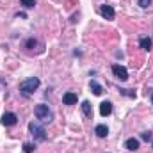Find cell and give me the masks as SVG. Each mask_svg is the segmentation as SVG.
Listing matches in <instances>:
<instances>
[{
    "instance_id": "1",
    "label": "cell",
    "mask_w": 153,
    "mask_h": 153,
    "mask_svg": "<svg viewBox=\"0 0 153 153\" xmlns=\"http://www.w3.org/2000/svg\"><path fill=\"white\" fill-rule=\"evenodd\" d=\"M38 87H39V78L38 76H30V78H27V80H23L20 84V93L23 96H30Z\"/></svg>"
},
{
    "instance_id": "2",
    "label": "cell",
    "mask_w": 153,
    "mask_h": 153,
    "mask_svg": "<svg viewBox=\"0 0 153 153\" xmlns=\"http://www.w3.org/2000/svg\"><path fill=\"white\" fill-rule=\"evenodd\" d=\"M34 114L38 117L39 121H43V123H50L52 119H53V112L50 111V107L48 105H45V103H39L34 107Z\"/></svg>"
},
{
    "instance_id": "3",
    "label": "cell",
    "mask_w": 153,
    "mask_h": 153,
    "mask_svg": "<svg viewBox=\"0 0 153 153\" xmlns=\"http://www.w3.org/2000/svg\"><path fill=\"white\" fill-rule=\"evenodd\" d=\"M29 130H30V134L34 135L36 141H45L46 139V130H45V126L41 123H38V121H30L29 123Z\"/></svg>"
},
{
    "instance_id": "4",
    "label": "cell",
    "mask_w": 153,
    "mask_h": 153,
    "mask_svg": "<svg viewBox=\"0 0 153 153\" xmlns=\"http://www.w3.org/2000/svg\"><path fill=\"white\" fill-rule=\"evenodd\" d=\"M100 14L105 18V20H114L116 16V11L112 5H109V4H103L102 7H100Z\"/></svg>"
},
{
    "instance_id": "5",
    "label": "cell",
    "mask_w": 153,
    "mask_h": 153,
    "mask_svg": "<svg viewBox=\"0 0 153 153\" xmlns=\"http://www.w3.org/2000/svg\"><path fill=\"white\" fill-rule=\"evenodd\" d=\"M112 73H114L119 80H123V82H125V80H128V71H126V68H125V66L114 64V66H112Z\"/></svg>"
},
{
    "instance_id": "6",
    "label": "cell",
    "mask_w": 153,
    "mask_h": 153,
    "mask_svg": "<svg viewBox=\"0 0 153 153\" xmlns=\"http://www.w3.org/2000/svg\"><path fill=\"white\" fill-rule=\"evenodd\" d=\"M16 121H18V116L14 112H5L2 116V125L4 126H13V125H16Z\"/></svg>"
},
{
    "instance_id": "7",
    "label": "cell",
    "mask_w": 153,
    "mask_h": 153,
    "mask_svg": "<svg viewBox=\"0 0 153 153\" xmlns=\"http://www.w3.org/2000/svg\"><path fill=\"white\" fill-rule=\"evenodd\" d=\"M76 100H78V98H76V94H75V93H71V91L62 94V102H64V105H75Z\"/></svg>"
},
{
    "instance_id": "8",
    "label": "cell",
    "mask_w": 153,
    "mask_h": 153,
    "mask_svg": "<svg viewBox=\"0 0 153 153\" xmlns=\"http://www.w3.org/2000/svg\"><path fill=\"white\" fill-rule=\"evenodd\" d=\"M125 148H126V150H130V152L139 150V139H134V137L126 139V141H125Z\"/></svg>"
},
{
    "instance_id": "9",
    "label": "cell",
    "mask_w": 153,
    "mask_h": 153,
    "mask_svg": "<svg viewBox=\"0 0 153 153\" xmlns=\"http://www.w3.org/2000/svg\"><path fill=\"white\" fill-rule=\"evenodd\" d=\"M94 134H96L98 137H102V139H103V137H107V135H109V128H107L105 125H96V126H94Z\"/></svg>"
},
{
    "instance_id": "10",
    "label": "cell",
    "mask_w": 153,
    "mask_h": 153,
    "mask_svg": "<svg viewBox=\"0 0 153 153\" xmlns=\"http://www.w3.org/2000/svg\"><path fill=\"white\" fill-rule=\"evenodd\" d=\"M112 112V103L111 102H103V103H100V114L102 116H109Z\"/></svg>"
},
{
    "instance_id": "11",
    "label": "cell",
    "mask_w": 153,
    "mask_h": 153,
    "mask_svg": "<svg viewBox=\"0 0 153 153\" xmlns=\"http://www.w3.org/2000/svg\"><path fill=\"white\" fill-rule=\"evenodd\" d=\"M89 87H91V91H93L96 96H100V94L103 93V87H102V85H100L96 80H91V82H89Z\"/></svg>"
},
{
    "instance_id": "12",
    "label": "cell",
    "mask_w": 153,
    "mask_h": 153,
    "mask_svg": "<svg viewBox=\"0 0 153 153\" xmlns=\"http://www.w3.org/2000/svg\"><path fill=\"white\" fill-rule=\"evenodd\" d=\"M139 45H141L143 50H152V39L148 38V36H143V38L139 39Z\"/></svg>"
},
{
    "instance_id": "13",
    "label": "cell",
    "mask_w": 153,
    "mask_h": 153,
    "mask_svg": "<svg viewBox=\"0 0 153 153\" xmlns=\"http://www.w3.org/2000/svg\"><path fill=\"white\" fill-rule=\"evenodd\" d=\"M82 112H84V116H87V117L93 116V109H91V103L89 102H84L82 103Z\"/></svg>"
},
{
    "instance_id": "14",
    "label": "cell",
    "mask_w": 153,
    "mask_h": 153,
    "mask_svg": "<svg viewBox=\"0 0 153 153\" xmlns=\"http://www.w3.org/2000/svg\"><path fill=\"white\" fill-rule=\"evenodd\" d=\"M20 4L25 7V9H32L36 5V0H20Z\"/></svg>"
},
{
    "instance_id": "15",
    "label": "cell",
    "mask_w": 153,
    "mask_h": 153,
    "mask_svg": "<svg viewBox=\"0 0 153 153\" xmlns=\"http://www.w3.org/2000/svg\"><path fill=\"white\" fill-rule=\"evenodd\" d=\"M34 150H36V146H34V144H30V143H25V144H23V152H25V153H32Z\"/></svg>"
},
{
    "instance_id": "16",
    "label": "cell",
    "mask_w": 153,
    "mask_h": 153,
    "mask_svg": "<svg viewBox=\"0 0 153 153\" xmlns=\"http://www.w3.org/2000/svg\"><path fill=\"white\" fill-rule=\"evenodd\" d=\"M36 45H38V41H36V39H29V41L25 43V48H29V50H32V48H34Z\"/></svg>"
},
{
    "instance_id": "17",
    "label": "cell",
    "mask_w": 153,
    "mask_h": 153,
    "mask_svg": "<svg viewBox=\"0 0 153 153\" xmlns=\"http://www.w3.org/2000/svg\"><path fill=\"white\" fill-rule=\"evenodd\" d=\"M123 94H126V96H130V98H135V91H130V89H119Z\"/></svg>"
},
{
    "instance_id": "18",
    "label": "cell",
    "mask_w": 153,
    "mask_h": 153,
    "mask_svg": "<svg viewBox=\"0 0 153 153\" xmlns=\"http://www.w3.org/2000/svg\"><path fill=\"white\" fill-rule=\"evenodd\" d=\"M137 4H139V7H143V9H146L150 4H152V0H137Z\"/></svg>"
},
{
    "instance_id": "19",
    "label": "cell",
    "mask_w": 153,
    "mask_h": 153,
    "mask_svg": "<svg viewBox=\"0 0 153 153\" xmlns=\"http://www.w3.org/2000/svg\"><path fill=\"white\" fill-rule=\"evenodd\" d=\"M141 139L143 141H152V132H143L141 134Z\"/></svg>"
},
{
    "instance_id": "20",
    "label": "cell",
    "mask_w": 153,
    "mask_h": 153,
    "mask_svg": "<svg viewBox=\"0 0 153 153\" xmlns=\"http://www.w3.org/2000/svg\"><path fill=\"white\" fill-rule=\"evenodd\" d=\"M16 16H18V18H27V14H25V13H18Z\"/></svg>"
},
{
    "instance_id": "21",
    "label": "cell",
    "mask_w": 153,
    "mask_h": 153,
    "mask_svg": "<svg viewBox=\"0 0 153 153\" xmlns=\"http://www.w3.org/2000/svg\"><path fill=\"white\" fill-rule=\"evenodd\" d=\"M2 84H4V85H5V80H2V78H0V85H2Z\"/></svg>"
},
{
    "instance_id": "22",
    "label": "cell",
    "mask_w": 153,
    "mask_h": 153,
    "mask_svg": "<svg viewBox=\"0 0 153 153\" xmlns=\"http://www.w3.org/2000/svg\"><path fill=\"white\" fill-rule=\"evenodd\" d=\"M152 103H153V93H152Z\"/></svg>"
},
{
    "instance_id": "23",
    "label": "cell",
    "mask_w": 153,
    "mask_h": 153,
    "mask_svg": "<svg viewBox=\"0 0 153 153\" xmlns=\"http://www.w3.org/2000/svg\"><path fill=\"white\" fill-rule=\"evenodd\" d=\"M152 146H153V141H152Z\"/></svg>"
}]
</instances>
